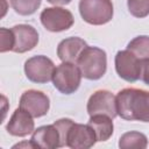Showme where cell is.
Listing matches in <instances>:
<instances>
[{
    "label": "cell",
    "mask_w": 149,
    "mask_h": 149,
    "mask_svg": "<svg viewBox=\"0 0 149 149\" xmlns=\"http://www.w3.org/2000/svg\"><path fill=\"white\" fill-rule=\"evenodd\" d=\"M30 141L35 148L41 149H55L61 147L59 132L55 125L41 126L33 132Z\"/></svg>",
    "instance_id": "cell-13"
},
{
    "label": "cell",
    "mask_w": 149,
    "mask_h": 149,
    "mask_svg": "<svg viewBox=\"0 0 149 149\" xmlns=\"http://www.w3.org/2000/svg\"><path fill=\"white\" fill-rule=\"evenodd\" d=\"M41 5V0H10L12 8L20 15L34 14Z\"/></svg>",
    "instance_id": "cell-18"
},
{
    "label": "cell",
    "mask_w": 149,
    "mask_h": 149,
    "mask_svg": "<svg viewBox=\"0 0 149 149\" xmlns=\"http://www.w3.org/2000/svg\"><path fill=\"white\" fill-rule=\"evenodd\" d=\"M55 69L54 62L43 55L34 56L24 63V73L27 78L37 84H44L52 80Z\"/></svg>",
    "instance_id": "cell-5"
},
{
    "label": "cell",
    "mask_w": 149,
    "mask_h": 149,
    "mask_svg": "<svg viewBox=\"0 0 149 149\" xmlns=\"http://www.w3.org/2000/svg\"><path fill=\"white\" fill-rule=\"evenodd\" d=\"M87 47L86 42L80 37H68L57 47V56L62 62L76 63L81 51Z\"/></svg>",
    "instance_id": "cell-14"
},
{
    "label": "cell",
    "mask_w": 149,
    "mask_h": 149,
    "mask_svg": "<svg viewBox=\"0 0 149 149\" xmlns=\"http://www.w3.org/2000/svg\"><path fill=\"white\" fill-rule=\"evenodd\" d=\"M140 62L133 52L129 50L118 51L115 56V70L120 78L126 81L134 83L140 77Z\"/></svg>",
    "instance_id": "cell-8"
},
{
    "label": "cell",
    "mask_w": 149,
    "mask_h": 149,
    "mask_svg": "<svg viewBox=\"0 0 149 149\" xmlns=\"http://www.w3.org/2000/svg\"><path fill=\"white\" fill-rule=\"evenodd\" d=\"M47 1L52 5H68L71 0H47Z\"/></svg>",
    "instance_id": "cell-24"
},
{
    "label": "cell",
    "mask_w": 149,
    "mask_h": 149,
    "mask_svg": "<svg viewBox=\"0 0 149 149\" xmlns=\"http://www.w3.org/2000/svg\"><path fill=\"white\" fill-rule=\"evenodd\" d=\"M129 13L139 19L149 15V0H127Z\"/></svg>",
    "instance_id": "cell-19"
},
{
    "label": "cell",
    "mask_w": 149,
    "mask_h": 149,
    "mask_svg": "<svg viewBox=\"0 0 149 149\" xmlns=\"http://www.w3.org/2000/svg\"><path fill=\"white\" fill-rule=\"evenodd\" d=\"M43 27L54 33L68 30L73 24V15L70 10L62 7H50L42 10L40 15Z\"/></svg>",
    "instance_id": "cell-6"
},
{
    "label": "cell",
    "mask_w": 149,
    "mask_h": 149,
    "mask_svg": "<svg viewBox=\"0 0 149 149\" xmlns=\"http://www.w3.org/2000/svg\"><path fill=\"white\" fill-rule=\"evenodd\" d=\"M14 47V34L12 29L1 28L0 29V51L6 52L13 50Z\"/></svg>",
    "instance_id": "cell-21"
},
{
    "label": "cell",
    "mask_w": 149,
    "mask_h": 149,
    "mask_svg": "<svg viewBox=\"0 0 149 149\" xmlns=\"http://www.w3.org/2000/svg\"><path fill=\"white\" fill-rule=\"evenodd\" d=\"M113 119L105 114H97L90 116L88 125L95 133L97 141H107L113 134Z\"/></svg>",
    "instance_id": "cell-15"
},
{
    "label": "cell",
    "mask_w": 149,
    "mask_h": 149,
    "mask_svg": "<svg viewBox=\"0 0 149 149\" xmlns=\"http://www.w3.org/2000/svg\"><path fill=\"white\" fill-rule=\"evenodd\" d=\"M87 113L90 116L97 114H105L114 119L116 113V97L106 90H99L94 92L87 101Z\"/></svg>",
    "instance_id": "cell-7"
},
{
    "label": "cell",
    "mask_w": 149,
    "mask_h": 149,
    "mask_svg": "<svg viewBox=\"0 0 149 149\" xmlns=\"http://www.w3.org/2000/svg\"><path fill=\"white\" fill-rule=\"evenodd\" d=\"M116 113L129 121L149 122V92L127 87L116 94Z\"/></svg>",
    "instance_id": "cell-1"
},
{
    "label": "cell",
    "mask_w": 149,
    "mask_h": 149,
    "mask_svg": "<svg viewBox=\"0 0 149 149\" xmlns=\"http://www.w3.org/2000/svg\"><path fill=\"white\" fill-rule=\"evenodd\" d=\"M14 34V52L23 54L34 49L38 43V33L29 24H17L12 28Z\"/></svg>",
    "instance_id": "cell-11"
},
{
    "label": "cell",
    "mask_w": 149,
    "mask_h": 149,
    "mask_svg": "<svg viewBox=\"0 0 149 149\" xmlns=\"http://www.w3.org/2000/svg\"><path fill=\"white\" fill-rule=\"evenodd\" d=\"M97 142V136L92 127L81 123H74L68 133V147L72 149H88Z\"/></svg>",
    "instance_id": "cell-10"
},
{
    "label": "cell",
    "mask_w": 149,
    "mask_h": 149,
    "mask_svg": "<svg viewBox=\"0 0 149 149\" xmlns=\"http://www.w3.org/2000/svg\"><path fill=\"white\" fill-rule=\"evenodd\" d=\"M79 13L85 22L101 26L112 20L113 3L111 0H80Z\"/></svg>",
    "instance_id": "cell-3"
},
{
    "label": "cell",
    "mask_w": 149,
    "mask_h": 149,
    "mask_svg": "<svg viewBox=\"0 0 149 149\" xmlns=\"http://www.w3.org/2000/svg\"><path fill=\"white\" fill-rule=\"evenodd\" d=\"M19 107L31 114L33 118H41L45 115L50 107L48 95L41 91L28 90L22 93L20 98Z\"/></svg>",
    "instance_id": "cell-9"
},
{
    "label": "cell",
    "mask_w": 149,
    "mask_h": 149,
    "mask_svg": "<svg viewBox=\"0 0 149 149\" xmlns=\"http://www.w3.org/2000/svg\"><path fill=\"white\" fill-rule=\"evenodd\" d=\"M148 146L147 136L140 132L125 133L119 140V147L121 149H144Z\"/></svg>",
    "instance_id": "cell-16"
},
{
    "label": "cell",
    "mask_w": 149,
    "mask_h": 149,
    "mask_svg": "<svg viewBox=\"0 0 149 149\" xmlns=\"http://www.w3.org/2000/svg\"><path fill=\"white\" fill-rule=\"evenodd\" d=\"M34 127H35V123L31 114H29L27 111L19 107L15 109V112L10 116L6 126V129L13 136L23 137L31 134L34 132Z\"/></svg>",
    "instance_id": "cell-12"
},
{
    "label": "cell",
    "mask_w": 149,
    "mask_h": 149,
    "mask_svg": "<svg viewBox=\"0 0 149 149\" xmlns=\"http://www.w3.org/2000/svg\"><path fill=\"white\" fill-rule=\"evenodd\" d=\"M22 147H27V148H35V146L33 144L31 141L29 142H22V143H17L15 146H13V148H22Z\"/></svg>",
    "instance_id": "cell-23"
},
{
    "label": "cell",
    "mask_w": 149,
    "mask_h": 149,
    "mask_svg": "<svg viewBox=\"0 0 149 149\" xmlns=\"http://www.w3.org/2000/svg\"><path fill=\"white\" fill-rule=\"evenodd\" d=\"M127 50L133 52L139 59L149 58V36H137L132 40L128 45Z\"/></svg>",
    "instance_id": "cell-17"
},
{
    "label": "cell",
    "mask_w": 149,
    "mask_h": 149,
    "mask_svg": "<svg viewBox=\"0 0 149 149\" xmlns=\"http://www.w3.org/2000/svg\"><path fill=\"white\" fill-rule=\"evenodd\" d=\"M56 128L59 132V137H61V147H68V133L70 127L73 125V121L70 119H59L54 122Z\"/></svg>",
    "instance_id": "cell-20"
},
{
    "label": "cell",
    "mask_w": 149,
    "mask_h": 149,
    "mask_svg": "<svg viewBox=\"0 0 149 149\" xmlns=\"http://www.w3.org/2000/svg\"><path fill=\"white\" fill-rule=\"evenodd\" d=\"M139 79H141L144 84L149 85V58L141 59V62H140V77H139Z\"/></svg>",
    "instance_id": "cell-22"
},
{
    "label": "cell",
    "mask_w": 149,
    "mask_h": 149,
    "mask_svg": "<svg viewBox=\"0 0 149 149\" xmlns=\"http://www.w3.org/2000/svg\"><path fill=\"white\" fill-rule=\"evenodd\" d=\"M81 77L83 76L77 65L73 63L63 62L55 69L52 83L61 93L71 94L78 90Z\"/></svg>",
    "instance_id": "cell-4"
},
{
    "label": "cell",
    "mask_w": 149,
    "mask_h": 149,
    "mask_svg": "<svg viewBox=\"0 0 149 149\" xmlns=\"http://www.w3.org/2000/svg\"><path fill=\"white\" fill-rule=\"evenodd\" d=\"M76 65L79 68L84 78L90 80L100 79L107 68L106 52L97 47H86L79 55Z\"/></svg>",
    "instance_id": "cell-2"
}]
</instances>
